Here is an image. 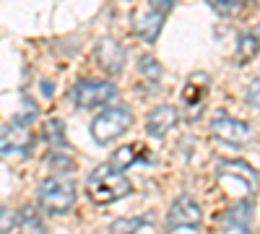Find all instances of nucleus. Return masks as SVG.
Returning <instances> with one entry per match:
<instances>
[{"label": "nucleus", "mask_w": 260, "mask_h": 234, "mask_svg": "<svg viewBox=\"0 0 260 234\" xmlns=\"http://www.w3.org/2000/svg\"><path fill=\"white\" fill-rule=\"evenodd\" d=\"M130 190H133L130 180L120 172V169H115L112 164L96 166L89 175V180H86V193H89V198L99 206H110V203L122 200L125 195H130Z\"/></svg>", "instance_id": "obj_1"}, {"label": "nucleus", "mask_w": 260, "mask_h": 234, "mask_svg": "<svg viewBox=\"0 0 260 234\" xmlns=\"http://www.w3.org/2000/svg\"><path fill=\"white\" fill-rule=\"evenodd\" d=\"M37 200H39V208L47 216H62L76 203V185L71 180H62V177H50L39 185Z\"/></svg>", "instance_id": "obj_2"}, {"label": "nucleus", "mask_w": 260, "mask_h": 234, "mask_svg": "<svg viewBox=\"0 0 260 234\" xmlns=\"http://www.w3.org/2000/svg\"><path fill=\"white\" fill-rule=\"evenodd\" d=\"M219 182L224 185L229 195H250L252 198L257 193V172L240 159L219 164Z\"/></svg>", "instance_id": "obj_3"}, {"label": "nucleus", "mask_w": 260, "mask_h": 234, "mask_svg": "<svg viewBox=\"0 0 260 234\" xmlns=\"http://www.w3.org/2000/svg\"><path fill=\"white\" fill-rule=\"evenodd\" d=\"M130 125H133V115L127 107H110L91 122V136L99 146H107L117 141Z\"/></svg>", "instance_id": "obj_4"}, {"label": "nucleus", "mask_w": 260, "mask_h": 234, "mask_svg": "<svg viewBox=\"0 0 260 234\" xmlns=\"http://www.w3.org/2000/svg\"><path fill=\"white\" fill-rule=\"evenodd\" d=\"M112 96H115V86L107 81H81L73 89V102L81 110L104 107L107 102H112Z\"/></svg>", "instance_id": "obj_5"}, {"label": "nucleus", "mask_w": 260, "mask_h": 234, "mask_svg": "<svg viewBox=\"0 0 260 234\" xmlns=\"http://www.w3.org/2000/svg\"><path fill=\"white\" fill-rule=\"evenodd\" d=\"M201 221H203V214L198 203L187 195H180L167 214V229H198Z\"/></svg>", "instance_id": "obj_6"}, {"label": "nucleus", "mask_w": 260, "mask_h": 234, "mask_svg": "<svg viewBox=\"0 0 260 234\" xmlns=\"http://www.w3.org/2000/svg\"><path fill=\"white\" fill-rule=\"evenodd\" d=\"M211 133L219 141L229 143V146H245L252 138V127L247 122H242V120L229 117V115H219L211 122Z\"/></svg>", "instance_id": "obj_7"}, {"label": "nucleus", "mask_w": 260, "mask_h": 234, "mask_svg": "<svg viewBox=\"0 0 260 234\" xmlns=\"http://www.w3.org/2000/svg\"><path fill=\"white\" fill-rule=\"evenodd\" d=\"M208 91H211V81L208 76L203 73H192L182 89V104L185 110L190 112V120H198L203 107H206V99H208Z\"/></svg>", "instance_id": "obj_8"}, {"label": "nucleus", "mask_w": 260, "mask_h": 234, "mask_svg": "<svg viewBox=\"0 0 260 234\" xmlns=\"http://www.w3.org/2000/svg\"><path fill=\"white\" fill-rule=\"evenodd\" d=\"M34 143V136L24 125H6L0 127V156L26 154Z\"/></svg>", "instance_id": "obj_9"}, {"label": "nucleus", "mask_w": 260, "mask_h": 234, "mask_svg": "<svg viewBox=\"0 0 260 234\" xmlns=\"http://www.w3.org/2000/svg\"><path fill=\"white\" fill-rule=\"evenodd\" d=\"M164 18H167V13L151 8V6H148V8H138L136 16H133V29H136V34H138L141 39L156 42V37H159V31H161V26H164Z\"/></svg>", "instance_id": "obj_10"}, {"label": "nucleus", "mask_w": 260, "mask_h": 234, "mask_svg": "<svg viewBox=\"0 0 260 234\" xmlns=\"http://www.w3.org/2000/svg\"><path fill=\"white\" fill-rule=\"evenodd\" d=\"M177 122H180L177 110H175V107H167V104H161V107H156L154 112L146 117V130L154 136V138H161V136H167Z\"/></svg>", "instance_id": "obj_11"}, {"label": "nucleus", "mask_w": 260, "mask_h": 234, "mask_svg": "<svg viewBox=\"0 0 260 234\" xmlns=\"http://www.w3.org/2000/svg\"><path fill=\"white\" fill-rule=\"evenodd\" d=\"M96 57H99V65L110 73H120L122 65H125V50L117 45L115 39H104L99 42L96 47Z\"/></svg>", "instance_id": "obj_12"}, {"label": "nucleus", "mask_w": 260, "mask_h": 234, "mask_svg": "<svg viewBox=\"0 0 260 234\" xmlns=\"http://www.w3.org/2000/svg\"><path fill=\"white\" fill-rule=\"evenodd\" d=\"M148 146H143V143H127V146H122V148H117V151L112 154V159H110V164L115 166V169H120V172H125L127 166H133V164H138V161H148Z\"/></svg>", "instance_id": "obj_13"}, {"label": "nucleus", "mask_w": 260, "mask_h": 234, "mask_svg": "<svg viewBox=\"0 0 260 234\" xmlns=\"http://www.w3.org/2000/svg\"><path fill=\"white\" fill-rule=\"evenodd\" d=\"M208 6L213 8V13H219L224 18H234L245 11L247 0H208Z\"/></svg>", "instance_id": "obj_14"}, {"label": "nucleus", "mask_w": 260, "mask_h": 234, "mask_svg": "<svg viewBox=\"0 0 260 234\" xmlns=\"http://www.w3.org/2000/svg\"><path fill=\"white\" fill-rule=\"evenodd\" d=\"M18 224L24 229V234H45V224H42V216L34 208H24L18 214Z\"/></svg>", "instance_id": "obj_15"}, {"label": "nucleus", "mask_w": 260, "mask_h": 234, "mask_svg": "<svg viewBox=\"0 0 260 234\" xmlns=\"http://www.w3.org/2000/svg\"><path fill=\"white\" fill-rule=\"evenodd\" d=\"M138 71H141V76H143L146 81H151V83L161 81V65H159V62L151 57V55H146V57L138 60Z\"/></svg>", "instance_id": "obj_16"}, {"label": "nucleus", "mask_w": 260, "mask_h": 234, "mask_svg": "<svg viewBox=\"0 0 260 234\" xmlns=\"http://www.w3.org/2000/svg\"><path fill=\"white\" fill-rule=\"evenodd\" d=\"M237 50H240V52H237V60H240V62L252 60V57H255V52L260 50V47H257L255 34H242V37H240V47H237Z\"/></svg>", "instance_id": "obj_17"}, {"label": "nucleus", "mask_w": 260, "mask_h": 234, "mask_svg": "<svg viewBox=\"0 0 260 234\" xmlns=\"http://www.w3.org/2000/svg\"><path fill=\"white\" fill-rule=\"evenodd\" d=\"M143 226H146L143 219H117L112 224V234H138V229Z\"/></svg>", "instance_id": "obj_18"}, {"label": "nucleus", "mask_w": 260, "mask_h": 234, "mask_svg": "<svg viewBox=\"0 0 260 234\" xmlns=\"http://www.w3.org/2000/svg\"><path fill=\"white\" fill-rule=\"evenodd\" d=\"M13 224H18V216L13 214L11 208L0 206V234H8L13 229Z\"/></svg>", "instance_id": "obj_19"}, {"label": "nucleus", "mask_w": 260, "mask_h": 234, "mask_svg": "<svg viewBox=\"0 0 260 234\" xmlns=\"http://www.w3.org/2000/svg\"><path fill=\"white\" fill-rule=\"evenodd\" d=\"M247 102H250V107H257V110H260V78H255V81L250 83Z\"/></svg>", "instance_id": "obj_20"}, {"label": "nucleus", "mask_w": 260, "mask_h": 234, "mask_svg": "<svg viewBox=\"0 0 260 234\" xmlns=\"http://www.w3.org/2000/svg\"><path fill=\"white\" fill-rule=\"evenodd\" d=\"M148 6H151V8H156V11H161V13H169L172 0H148Z\"/></svg>", "instance_id": "obj_21"}, {"label": "nucleus", "mask_w": 260, "mask_h": 234, "mask_svg": "<svg viewBox=\"0 0 260 234\" xmlns=\"http://www.w3.org/2000/svg\"><path fill=\"white\" fill-rule=\"evenodd\" d=\"M255 39H257V47H260V26H257V34H255Z\"/></svg>", "instance_id": "obj_22"}]
</instances>
